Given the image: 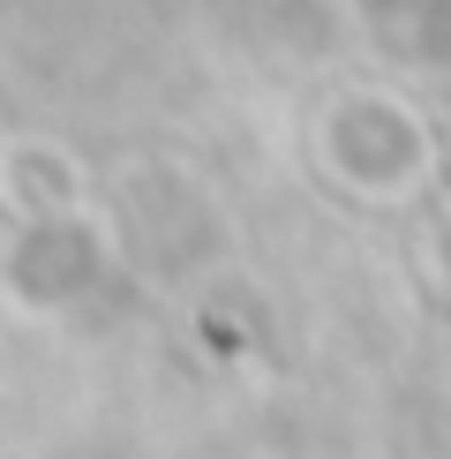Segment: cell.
<instances>
[{
  "label": "cell",
  "mask_w": 451,
  "mask_h": 459,
  "mask_svg": "<svg viewBox=\"0 0 451 459\" xmlns=\"http://www.w3.org/2000/svg\"><path fill=\"white\" fill-rule=\"evenodd\" d=\"M353 113L369 121V143L331 136L338 174H353V181H369V188H406L413 174H421V136H413V128H406L384 99H353Z\"/></svg>",
  "instance_id": "cell-1"
}]
</instances>
